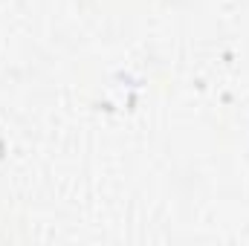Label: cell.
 I'll return each instance as SVG.
<instances>
[]
</instances>
